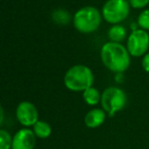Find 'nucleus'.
Instances as JSON below:
<instances>
[{
    "mask_svg": "<svg viewBox=\"0 0 149 149\" xmlns=\"http://www.w3.org/2000/svg\"><path fill=\"white\" fill-rule=\"evenodd\" d=\"M130 13V4L127 0H108L104 4L102 13L106 22L118 24L124 21Z\"/></svg>",
    "mask_w": 149,
    "mask_h": 149,
    "instance_id": "39448f33",
    "label": "nucleus"
},
{
    "mask_svg": "<svg viewBox=\"0 0 149 149\" xmlns=\"http://www.w3.org/2000/svg\"><path fill=\"white\" fill-rule=\"evenodd\" d=\"M127 103V96L122 89L116 87L107 88L101 96V104L104 111L110 116L122 110Z\"/></svg>",
    "mask_w": 149,
    "mask_h": 149,
    "instance_id": "20e7f679",
    "label": "nucleus"
},
{
    "mask_svg": "<svg viewBox=\"0 0 149 149\" xmlns=\"http://www.w3.org/2000/svg\"><path fill=\"white\" fill-rule=\"evenodd\" d=\"M83 97L86 103L89 104V105H96L99 102L100 98H101L98 90L93 87H90L87 90H85L83 93Z\"/></svg>",
    "mask_w": 149,
    "mask_h": 149,
    "instance_id": "9b49d317",
    "label": "nucleus"
},
{
    "mask_svg": "<svg viewBox=\"0 0 149 149\" xmlns=\"http://www.w3.org/2000/svg\"><path fill=\"white\" fill-rule=\"evenodd\" d=\"M106 118L105 111L99 108H95L92 109L86 114L85 116V124L88 128H98L99 126H101L104 123Z\"/></svg>",
    "mask_w": 149,
    "mask_h": 149,
    "instance_id": "1a4fd4ad",
    "label": "nucleus"
},
{
    "mask_svg": "<svg viewBox=\"0 0 149 149\" xmlns=\"http://www.w3.org/2000/svg\"><path fill=\"white\" fill-rule=\"evenodd\" d=\"M142 66H143V70H144L145 72H149V53H147L146 55L143 57Z\"/></svg>",
    "mask_w": 149,
    "mask_h": 149,
    "instance_id": "dca6fc26",
    "label": "nucleus"
},
{
    "mask_svg": "<svg viewBox=\"0 0 149 149\" xmlns=\"http://www.w3.org/2000/svg\"><path fill=\"white\" fill-rule=\"evenodd\" d=\"M17 118L23 126L31 127L38 122V111L33 103L24 101L17 106Z\"/></svg>",
    "mask_w": 149,
    "mask_h": 149,
    "instance_id": "0eeeda50",
    "label": "nucleus"
},
{
    "mask_svg": "<svg viewBox=\"0 0 149 149\" xmlns=\"http://www.w3.org/2000/svg\"><path fill=\"white\" fill-rule=\"evenodd\" d=\"M149 3V0H130V4L134 8H143Z\"/></svg>",
    "mask_w": 149,
    "mask_h": 149,
    "instance_id": "2eb2a0df",
    "label": "nucleus"
},
{
    "mask_svg": "<svg viewBox=\"0 0 149 149\" xmlns=\"http://www.w3.org/2000/svg\"><path fill=\"white\" fill-rule=\"evenodd\" d=\"M108 37L111 42L120 43L126 37V29L122 26H113L108 32Z\"/></svg>",
    "mask_w": 149,
    "mask_h": 149,
    "instance_id": "f8f14e48",
    "label": "nucleus"
},
{
    "mask_svg": "<svg viewBox=\"0 0 149 149\" xmlns=\"http://www.w3.org/2000/svg\"><path fill=\"white\" fill-rule=\"evenodd\" d=\"M33 131H34V133H35L36 137L41 138V139H46L51 134V127L46 122L38 120L33 126Z\"/></svg>",
    "mask_w": 149,
    "mask_h": 149,
    "instance_id": "9d476101",
    "label": "nucleus"
},
{
    "mask_svg": "<svg viewBox=\"0 0 149 149\" xmlns=\"http://www.w3.org/2000/svg\"><path fill=\"white\" fill-rule=\"evenodd\" d=\"M94 76L91 70L85 65H74L66 72L64 76V85L70 91H85L92 87Z\"/></svg>",
    "mask_w": 149,
    "mask_h": 149,
    "instance_id": "f03ea898",
    "label": "nucleus"
},
{
    "mask_svg": "<svg viewBox=\"0 0 149 149\" xmlns=\"http://www.w3.org/2000/svg\"><path fill=\"white\" fill-rule=\"evenodd\" d=\"M101 23V15L97 8L86 6L76 13L74 17V25L78 31L82 33H92L96 31Z\"/></svg>",
    "mask_w": 149,
    "mask_h": 149,
    "instance_id": "7ed1b4c3",
    "label": "nucleus"
},
{
    "mask_svg": "<svg viewBox=\"0 0 149 149\" xmlns=\"http://www.w3.org/2000/svg\"><path fill=\"white\" fill-rule=\"evenodd\" d=\"M36 144V135L30 129H22L13 138L11 149H34Z\"/></svg>",
    "mask_w": 149,
    "mask_h": 149,
    "instance_id": "6e6552de",
    "label": "nucleus"
},
{
    "mask_svg": "<svg viewBox=\"0 0 149 149\" xmlns=\"http://www.w3.org/2000/svg\"><path fill=\"white\" fill-rule=\"evenodd\" d=\"M13 146V138L8 132L0 130V149H10Z\"/></svg>",
    "mask_w": 149,
    "mask_h": 149,
    "instance_id": "ddd939ff",
    "label": "nucleus"
},
{
    "mask_svg": "<svg viewBox=\"0 0 149 149\" xmlns=\"http://www.w3.org/2000/svg\"><path fill=\"white\" fill-rule=\"evenodd\" d=\"M101 59L104 65L112 72H122L130 65V53L120 43L108 42L101 49Z\"/></svg>",
    "mask_w": 149,
    "mask_h": 149,
    "instance_id": "f257e3e1",
    "label": "nucleus"
},
{
    "mask_svg": "<svg viewBox=\"0 0 149 149\" xmlns=\"http://www.w3.org/2000/svg\"><path fill=\"white\" fill-rule=\"evenodd\" d=\"M138 25L145 30H149V9H146L138 17Z\"/></svg>",
    "mask_w": 149,
    "mask_h": 149,
    "instance_id": "4468645a",
    "label": "nucleus"
},
{
    "mask_svg": "<svg viewBox=\"0 0 149 149\" xmlns=\"http://www.w3.org/2000/svg\"><path fill=\"white\" fill-rule=\"evenodd\" d=\"M149 47V35L144 30H136L128 39V51L132 56H141Z\"/></svg>",
    "mask_w": 149,
    "mask_h": 149,
    "instance_id": "423d86ee",
    "label": "nucleus"
}]
</instances>
